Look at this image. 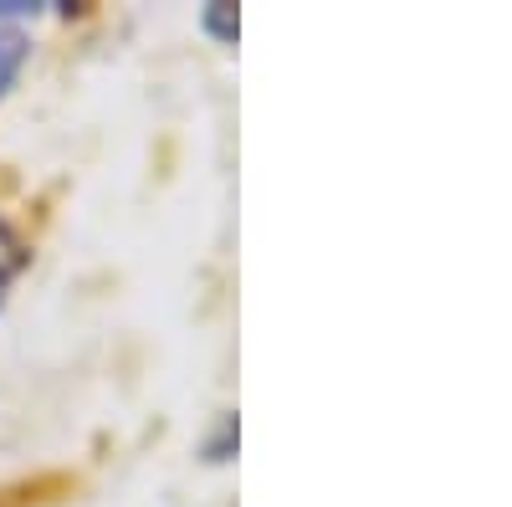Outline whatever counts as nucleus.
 I'll list each match as a JSON object with an SVG mask.
<instances>
[{"label": "nucleus", "instance_id": "2", "mask_svg": "<svg viewBox=\"0 0 512 507\" xmlns=\"http://www.w3.org/2000/svg\"><path fill=\"white\" fill-rule=\"evenodd\" d=\"M26 57H31V41H26V31H16V26H0V93H11V82L21 77Z\"/></svg>", "mask_w": 512, "mask_h": 507}, {"label": "nucleus", "instance_id": "1", "mask_svg": "<svg viewBox=\"0 0 512 507\" xmlns=\"http://www.w3.org/2000/svg\"><path fill=\"white\" fill-rule=\"evenodd\" d=\"M72 492H77V477H67V472H36V477H21V482L0 487V507H57Z\"/></svg>", "mask_w": 512, "mask_h": 507}, {"label": "nucleus", "instance_id": "3", "mask_svg": "<svg viewBox=\"0 0 512 507\" xmlns=\"http://www.w3.org/2000/svg\"><path fill=\"white\" fill-rule=\"evenodd\" d=\"M200 26L221 41V47H236V36H241V16H236V6H205L200 11Z\"/></svg>", "mask_w": 512, "mask_h": 507}]
</instances>
